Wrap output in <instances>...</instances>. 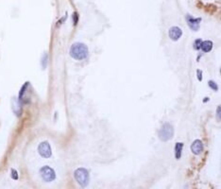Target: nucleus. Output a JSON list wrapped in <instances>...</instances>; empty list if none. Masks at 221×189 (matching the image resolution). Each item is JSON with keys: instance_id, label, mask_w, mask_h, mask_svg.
Instances as JSON below:
<instances>
[{"instance_id": "obj_1", "label": "nucleus", "mask_w": 221, "mask_h": 189, "mask_svg": "<svg viewBox=\"0 0 221 189\" xmlns=\"http://www.w3.org/2000/svg\"><path fill=\"white\" fill-rule=\"evenodd\" d=\"M70 55L75 60H83L88 55V48L85 45L81 43H76L70 48Z\"/></svg>"}, {"instance_id": "obj_2", "label": "nucleus", "mask_w": 221, "mask_h": 189, "mask_svg": "<svg viewBox=\"0 0 221 189\" xmlns=\"http://www.w3.org/2000/svg\"><path fill=\"white\" fill-rule=\"evenodd\" d=\"M173 135H174V129L168 123L164 124L161 130L159 131V138L164 142L171 140L173 138Z\"/></svg>"}, {"instance_id": "obj_3", "label": "nucleus", "mask_w": 221, "mask_h": 189, "mask_svg": "<svg viewBox=\"0 0 221 189\" xmlns=\"http://www.w3.org/2000/svg\"><path fill=\"white\" fill-rule=\"evenodd\" d=\"M75 179L78 184L82 187L87 186L89 182V173L85 168H78L75 171Z\"/></svg>"}, {"instance_id": "obj_4", "label": "nucleus", "mask_w": 221, "mask_h": 189, "mask_svg": "<svg viewBox=\"0 0 221 189\" xmlns=\"http://www.w3.org/2000/svg\"><path fill=\"white\" fill-rule=\"evenodd\" d=\"M40 174H41V177L42 179L45 181H52L53 180H55L56 178V174H55V171L49 167V166H43L40 170Z\"/></svg>"}, {"instance_id": "obj_5", "label": "nucleus", "mask_w": 221, "mask_h": 189, "mask_svg": "<svg viewBox=\"0 0 221 189\" xmlns=\"http://www.w3.org/2000/svg\"><path fill=\"white\" fill-rule=\"evenodd\" d=\"M38 151L40 155L44 158H49L51 156V147L47 142H42L38 147Z\"/></svg>"}, {"instance_id": "obj_6", "label": "nucleus", "mask_w": 221, "mask_h": 189, "mask_svg": "<svg viewBox=\"0 0 221 189\" xmlns=\"http://www.w3.org/2000/svg\"><path fill=\"white\" fill-rule=\"evenodd\" d=\"M186 20L188 23V26L190 27V29L194 31H197L199 28V22L201 21L200 18H194L191 15H187L186 16Z\"/></svg>"}, {"instance_id": "obj_7", "label": "nucleus", "mask_w": 221, "mask_h": 189, "mask_svg": "<svg viewBox=\"0 0 221 189\" xmlns=\"http://www.w3.org/2000/svg\"><path fill=\"white\" fill-rule=\"evenodd\" d=\"M182 34V31L180 28L178 27H172L169 29V31H168V35H169V38L173 41H177L181 38Z\"/></svg>"}, {"instance_id": "obj_8", "label": "nucleus", "mask_w": 221, "mask_h": 189, "mask_svg": "<svg viewBox=\"0 0 221 189\" xmlns=\"http://www.w3.org/2000/svg\"><path fill=\"white\" fill-rule=\"evenodd\" d=\"M191 150L194 154L198 155L203 150V144L200 140H195L193 144L191 145Z\"/></svg>"}, {"instance_id": "obj_9", "label": "nucleus", "mask_w": 221, "mask_h": 189, "mask_svg": "<svg viewBox=\"0 0 221 189\" xmlns=\"http://www.w3.org/2000/svg\"><path fill=\"white\" fill-rule=\"evenodd\" d=\"M200 48H201L204 52H209V51H211V49L213 48V43H212L211 41H204V42H201Z\"/></svg>"}, {"instance_id": "obj_10", "label": "nucleus", "mask_w": 221, "mask_h": 189, "mask_svg": "<svg viewBox=\"0 0 221 189\" xmlns=\"http://www.w3.org/2000/svg\"><path fill=\"white\" fill-rule=\"evenodd\" d=\"M183 147V144L182 143H177L175 145V158L177 160H179L181 156V150Z\"/></svg>"}, {"instance_id": "obj_11", "label": "nucleus", "mask_w": 221, "mask_h": 189, "mask_svg": "<svg viewBox=\"0 0 221 189\" xmlns=\"http://www.w3.org/2000/svg\"><path fill=\"white\" fill-rule=\"evenodd\" d=\"M28 87H29V82H26V83L23 85V87L21 88V91H20V93H19V100H22L23 95L25 94V92H26V90H27Z\"/></svg>"}, {"instance_id": "obj_12", "label": "nucleus", "mask_w": 221, "mask_h": 189, "mask_svg": "<svg viewBox=\"0 0 221 189\" xmlns=\"http://www.w3.org/2000/svg\"><path fill=\"white\" fill-rule=\"evenodd\" d=\"M200 45H201V40L200 39H197V40H196L195 41V43H194V47H195V49H199L200 48Z\"/></svg>"}, {"instance_id": "obj_13", "label": "nucleus", "mask_w": 221, "mask_h": 189, "mask_svg": "<svg viewBox=\"0 0 221 189\" xmlns=\"http://www.w3.org/2000/svg\"><path fill=\"white\" fill-rule=\"evenodd\" d=\"M12 178H13V180H17V179H18L17 171H16V170H14V169H13V170H12Z\"/></svg>"}, {"instance_id": "obj_14", "label": "nucleus", "mask_w": 221, "mask_h": 189, "mask_svg": "<svg viewBox=\"0 0 221 189\" xmlns=\"http://www.w3.org/2000/svg\"><path fill=\"white\" fill-rule=\"evenodd\" d=\"M209 86L213 89V90H217V86H216V84L214 83V82H213V81H209Z\"/></svg>"}, {"instance_id": "obj_15", "label": "nucleus", "mask_w": 221, "mask_h": 189, "mask_svg": "<svg viewBox=\"0 0 221 189\" xmlns=\"http://www.w3.org/2000/svg\"><path fill=\"white\" fill-rule=\"evenodd\" d=\"M73 18H74V25H77L78 20V14H77V13H74V14H73Z\"/></svg>"}, {"instance_id": "obj_16", "label": "nucleus", "mask_w": 221, "mask_h": 189, "mask_svg": "<svg viewBox=\"0 0 221 189\" xmlns=\"http://www.w3.org/2000/svg\"><path fill=\"white\" fill-rule=\"evenodd\" d=\"M197 79H198L199 81H201V80H202V77H201V71H200V70H197Z\"/></svg>"}]
</instances>
